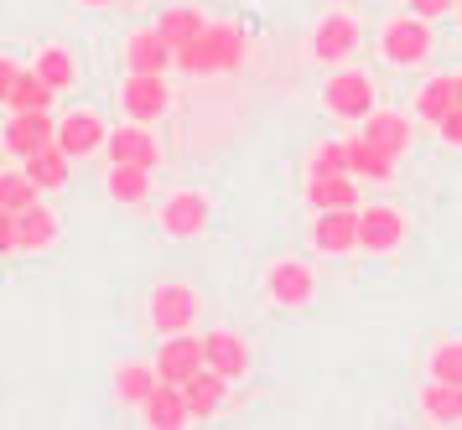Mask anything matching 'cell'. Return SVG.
I'll list each match as a JSON object with an SVG mask.
<instances>
[{"mask_svg":"<svg viewBox=\"0 0 462 430\" xmlns=\"http://www.w3.org/2000/svg\"><path fill=\"white\" fill-rule=\"evenodd\" d=\"M32 68H37V73H42V83H47V88H58V94H63V88H73V78H79V68H73V58H68V47H42Z\"/></svg>","mask_w":462,"mask_h":430,"instance_id":"cell-30","label":"cell"},{"mask_svg":"<svg viewBox=\"0 0 462 430\" xmlns=\"http://www.w3.org/2000/svg\"><path fill=\"white\" fill-rule=\"evenodd\" d=\"M203 11H192V5H171V11H162V21H156V32H162V41H167L171 52L177 47H188L192 37H203Z\"/></svg>","mask_w":462,"mask_h":430,"instance_id":"cell-27","label":"cell"},{"mask_svg":"<svg viewBox=\"0 0 462 430\" xmlns=\"http://www.w3.org/2000/svg\"><path fill=\"white\" fill-rule=\"evenodd\" d=\"M203 363H208L213 373H224V379H245V373H250V343H245V337H239V332H208V337H203Z\"/></svg>","mask_w":462,"mask_h":430,"instance_id":"cell-15","label":"cell"},{"mask_svg":"<svg viewBox=\"0 0 462 430\" xmlns=\"http://www.w3.org/2000/svg\"><path fill=\"white\" fill-rule=\"evenodd\" d=\"M120 104L135 124H151L162 120L171 109V88H167V73H125L120 83Z\"/></svg>","mask_w":462,"mask_h":430,"instance_id":"cell-5","label":"cell"},{"mask_svg":"<svg viewBox=\"0 0 462 430\" xmlns=\"http://www.w3.org/2000/svg\"><path fill=\"white\" fill-rule=\"evenodd\" d=\"M177 68L192 78H213V73H234L245 68V32L229 21H208L203 37H192L188 47H177Z\"/></svg>","mask_w":462,"mask_h":430,"instance_id":"cell-1","label":"cell"},{"mask_svg":"<svg viewBox=\"0 0 462 430\" xmlns=\"http://www.w3.org/2000/svg\"><path fill=\"white\" fill-rule=\"evenodd\" d=\"M426 379L462 384V337H452V343H437V348H431V358H426Z\"/></svg>","mask_w":462,"mask_h":430,"instance_id":"cell-32","label":"cell"},{"mask_svg":"<svg viewBox=\"0 0 462 430\" xmlns=\"http://www.w3.org/2000/svg\"><path fill=\"white\" fill-rule=\"evenodd\" d=\"M151 327L162 332V337H171V332H188L192 316H198V290L182 286V280H162V286L151 290Z\"/></svg>","mask_w":462,"mask_h":430,"instance_id":"cell-4","label":"cell"},{"mask_svg":"<svg viewBox=\"0 0 462 430\" xmlns=\"http://www.w3.org/2000/svg\"><path fill=\"white\" fill-rule=\"evenodd\" d=\"M457 104H462V73H457Z\"/></svg>","mask_w":462,"mask_h":430,"instance_id":"cell-38","label":"cell"},{"mask_svg":"<svg viewBox=\"0 0 462 430\" xmlns=\"http://www.w3.org/2000/svg\"><path fill=\"white\" fill-rule=\"evenodd\" d=\"M171 62H177V52L162 41L156 26H151V32H135V37L125 41V68L130 73H167Z\"/></svg>","mask_w":462,"mask_h":430,"instance_id":"cell-20","label":"cell"},{"mask_svg":"<svg viewBox=\"0 0 462 430\" xmlns=\"http://www.w3.org/2000/svg\"><path fill=\"white\" fill-rule=\"evenodd\" d=\"M16 73H22V68H16V62H11L5 52H0V104H5V94H11V83H16Z\"/></svg>","mask_w":462,"mask_h":430,"instance_id":"cell-37","label":"cell"},{"mask_svg":"<svg viewBox=\"0 0 462 430\" xmlns=\"http://www.w3.org/2000/svg\"><path fill=\"white\" fill-rule=\"evenodd\" d=\"M22 171L32 177V182L42 187V192H58V187H68V171H73V156H63L58 145H42V151H32L22 161Z\"/></svg>","mask_w":462,"mask_h":430,"instance_id":"cell-24","label":"cell"},{"mask_svg":"<svg viewBox=\"0 0 462 430\" xmlns=\"http://www.w3.org/2000/svg\"><path fill=\"white\" fill-rule=\"evenodd\" d=\"M0 151H5V145H0Z\"/></svg>","mask_w":462,"mask_h":430,"instance_id":"cell-40","label":"cell"},{"mask_svg":"<svg viewBox=\"0 0 462 430\" xmlns=\"http://www.w3.org/2000/svg\"><path fill=\"white\" fill-rule=\"evenodd\" d=\"M437 135H441V145H452V151H462V104L447 114V120L437 124Z\"/></svg>","mask_w":462,"mask_h":430,"instance_id":"cell-34","label":"cell"},{"mask_svg":"<svg viewBox=\"0 0 462 430\" xmlns=\"http://www.w3.org/2000/svg\"><path fill=\"white\" fill-rule=\"evenodd\" d=\"M307 171H317V177H337V171H348V151H343V141H322L312 151V161H307Z\"/></svg>","mask_w":462,"mask_h":430,"instance_id":"cell-33","label":"cell"},{"mask_svg":"<svg viewBox=\"0 0 462 430\" xmlns=\"http://www.w3.org/2000/svg\"><path fill=\"white\" fill-rule=\"evenodd\" d=\"M358 135L374 145V151H384L390 161H400V156L411 151V120H405V114H395V109H374V114L364 120V130H358Z\"/></svg>","mask_w":462,"mask_h":430,"instance_id":"cell-17","label":"cell"},{"mask_svg":"<svg viewBox=\"0 0 462 430\" xmlns=\"http://www.w3.org/2000/svg\"><path fill=\"white\" fill-rule=\"evenodd\" d=\"M457 0H411V11H416L420 21H437V16H447Z\"/></svg>","mask_w":462,"mask_h":430,"instance_id":"cell-36","label":"cell"},{"mask_svg":"<svg viewBox=\"0 0 462 430\" xmlns=\"http://www.w3.org/2000/svg\"><path fill=\"white\" fill-rule=\"evenodd\" d=\"M105 192L115 197V203H146L151 197V166H109V177H105Z\"/></svg>","mask_w":462,"mask_h":430,"instance_id":"cell-25","label":"cell"},{"mask_svg":"<svg viewBox=\"0 0 462 430\" xmlns=\"http://www.w3.org/2000/svg\"><path fill=\"white\" fill-rule=\"evenodd\" d=\"M208 218H213L208 192H171L167 203H162V233L167 239H203Z\"/></svg>","mask_w":462,"mask_h":430,"instance_id":"cell-8","label":"cell"},{"mask_svg":"<svg viewBox=\"0 0 462 430\" xmlns=\"http://www.w3.org/2000/svg\"><path fill=\"white\" fill-rule=\"evenodd\" d=\"M188 420H192V410H188L182 384H156L146 394V405H141V425H151V430H182Z\"/></svg>","mask_w":462,"mask_h":430,"instance_id":"cell-16","label":"cell"},{"mask_svg":"<svg viewBox=\"0 0 462 430\" xmlns=\"http://www.w3.org/2000/svg\"><path fill=\"white\" fill-rule=\"evenodd\" d=\"M52 94L58 88H47L37 68H22L16 83H11V94H5V109H52Z\"/></svg>","mask_w":462,"mask_h":430,"instance_id":"cell-29","label":"cell"},{"mask_svg":"<svg viewBox=\"0 0 462 430\" xmlns=\"http://www.w3.org/2000/svg\"><path fill=\"white\" fill-rule=\"evenodd\" d=\"M420 415L437 420V425H462V384L426 379V389H420Z\"/></svg>","mask_w":462,"mask_h":430,"instance_id":"cell-22","label":"cell"},{"mask_svg":"<svg viewBox=\"0 0 462 430\" xmlns=\"http://www.w3.org/2000/svg\"><path fill=\"white\" fill-rule=\"evenodd\" d=\"M198 369H203V337L171 332L167 343H162V352H156V379L162 384H188Z\"/></svg>","mask_w":462,"mask_h":430,"instance_id":"cell-13","label":"cell"},{"mask_svg":"<svg viewBox=\"0 0 462 430\" xmlns=\"http://www.w3.org/2000/svg\"><path fill=\"white\" fill-rule=\"evenodd\" d=\"M265 296H271L281 311H301L317 296L312 265H301V260H275V265L265 270Z\"/></svg>","mask_w":462,"mask_h":430,"instance_id":"cell-6","label":"cell"},{"mask_svg":"<svg viewBox=\"0 0 462 430\" xmlns=\"http://www.w3.org/2000/svg\"><path fill=\"white\" fill-rule=\"evenodd\" d=\"M457 5H462V0H457Z\"/></svg>","mask_w":462,"mask_h":430,"instance_id":"cell-41","label":"cell"},{"mask_svg":"<svg viewBox=\"0 0 462 430\" xmlns=\"http://www.w3.org/2000/svg\"><path fill=\"white\" fill-rule=\"evenodd\" d=\"M457 109V78L452 73H437V78H426L420 83V94H416V114L426 124H441L447 114Z\"/></svg>","mask_w":462,"mask_h":430,"instance_id":"cell-23","label":"cell"},{"mask_svg":"<svg viewBox=\"0 0 462 430\" xmlns=\"http://www.w3.org/2000/svg\"><path fill=\"white\" fill-rule=\"evenodd\" d=\"M162 379H156V363H125V369H115V399L120 405H146V394L156 389Z\"/></svg>","mask_w":462,"mask_h":430,"instance_id":"cell-28","label":"cell"},{"mask_svg":"<svg viewBox=\"0 0 462 430\" xmlns=\"http://www.w3.org/2000/svg\"><path fill=\"white\" fill-rule=\"evenodd\" d=\"M58 233H63V228H58V213H52V207L32 203V207L16 213V244L32 249V254H37V249H52L58 244Z\"/></svg>","mask_w":462,"mask_h":430,"instance_id":"cell-21","label":"cell"},{"mask_svg":"<svg viewBox=\"0 0 462 430\" xmlns=\"http://www.w3.org/2000/svg\"><path fill=\"white\" fill-rule=\"evenodd\" d=\"M400 244H405V213L400 207L379 203L358 213V249L364 254H395Z\"/></svg>","mask_w":462,"mask_h":430,"instance_id":"cell-9","label":"cell"},{"mask_svg":"<svg viewBox=\"0 0 462 430\" xmlns=\"http://www.w3.org/2000/svg\"><path fill=\"white\" fill-rule=\"evenodd\" d=\"M312 249L317 254H354L358 249V207H333L312 218Z\"/></svg>","mask_w":462,"mask_h":430,"instance_id":"cell-12","label":"cell"},{"mask_svg":"<svg viewBox=\"0 0 462 430\" xmlns=\"http://www.w3.org/2000/svg\"><path fill=\"white\" fill-rule=\"evenodd\" d=\"M0 145L11 151V156H32V151H42V145H58V120L47 114V109H11V120H5V135Z\"/></svg>","mask_w":462,"mask_h":430,"instance_id":"cell-7","label":"cell"},{"mask_svg":"<svg viewBox=\"0 0 462 430\" xmlns=\"http://www.w3.org/2000/svg\"><path fill=\"white\" fill-rule=\"evenodd\" d=\"M307 203L312 213H333V207H358V177L337 171V177H307Z\"/></svg>","mask_w":462,"mask_h":430,"instance_id":"cell-19","label":"cell"},{"mask_svg":"<svg viewBox=\"0 0 462 430\" xmlns=\"http://www.w3.org/2000/svg\"><path fill=\"white\" fill-rule=\"evenodd\" d=\"M431 47H437L431 21H420L416 11H411V16H395L379 32V52H384L390 68H420V62L431 58Z\"/></svg>","mask_w":462,"mask_h":430,"instance_id":"cell-2","label":"cell"},{"mask_svg":"<svg viewBox=\"0 0 462 430\" xmlns=\"http://www.w3.org/2000/svg\"><path fill=\"white\" fill-rule=\"evenodd\" d=\"M42 197V187L32 182L26 171H0V207H11V213H22Z\"/></svg>","mask_w":462,"mask_h":430,"instance_id":"cell-31","label":"cell"},{"mask_svg":"<svg viewBox=\"0 0 462 430\" xmlns=\"http://www.w3.org/2000/svg\"><path fill=\"white\" fill-rule=\"evenodd\" d=\"M343 151H348V177H369V182H390V177H395V161H390L384 151H374L364 135L343 141Z\"/></svg>","mask_w":462,"mask_h":430,"instance_id":"cell-26","label":"cell"},{"mask_svg":"<svg viewBox=\"0 0 462 430\" xmlns=\"http://www.w3.org/2000/svg\"><path fill=\"white\" fill-rule=\"evenodd\" d=\"M105 156H109V166H151V171H156V161H162V145H156V135H151L146 124L130 120L125 130H109Z\"/></svg>","mask_w":462,"mask_h":430,"instance_id":"cell-11","label":"cell"},{"mask_svg":"<svg viewBox=\"0 0 462 430\" xmlns=\"http://www.w3.org/2000/svg\"><path fill=\"white\" fill-rule=\"evenodd\" d=\"M105 141H109V124L99 120L94 109H73V114L58 120V151L73 156V161H84V156H94V151H105Z\"/></svg>","mask_w":462,"mask_h":430,"instance_id":"cell-10","label":"cell"},{"mask_svg":"<svg viewBox=\"0 0 462 430\" xmlns=\"http://www.w3.org/2000/svg\"><path fill=\"white\" fill-rule=\"evenodd\" d=\"M229 384L234 379H224V373H213L208 363L192 373L188 384H182V394H188V410H192V420H213V415L229 405Z\"/></svg>","mask_w":462,"mask_h":430,"instance_id":"cell-18","label":"cell"},{"mask_svg":"<svg viewBox=\"0 0 462 430\" xmlns=\"http://www.w3.org/2000/svg\"><path fill=\"white\" fill-rule=\"evenodd\" d=\"M358 52V21L354 16H322L312 32V58L317 62H348Z\"/></svg>","mask_w":462,"mask_h":430,"instance_id":"cell-14","label":"cell"},{"mask_svg":"<svg viewBox=\"0 0 462 430\" xmlns=\"http://www.w3.org/2000/svg\"><path fill=\"white\" fill-rule=\"evenodd\" d=\"M322 104H328V114H333V120L364 124L369 114H374V78H369V73H354V68H343V73L328 78Z\"/></svg>","mask_w":462,"mask_h":430,"instance_id":"cell-3","label":"cell"},{"mask_svg":"<svg viewBox=\"0 0 462 430\" xmlns=\"http://www.w3.org/2000/svg\"><path fill=\"white\" fill-rule=\"evenodd\" d=\"M84 5H109V0H84Z\"/></svg>","mask_w":462,"mask_h":430,"instance_id":"cell-39","label":"cell"},{"mask_svg":"<svg viewBox=\"0 0 462 430\" xmlns=\"http://www.w3.org/2000/svg\"><path fill=\"white\" fill-rule=\"evenodd\" d=\"M16 213L11 207H0V254H16Z\"/></svg>","mask_w":462,"mask_h":430,"instance_id":"cell-35","label":"cell"}]
</instances>
